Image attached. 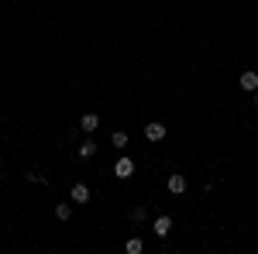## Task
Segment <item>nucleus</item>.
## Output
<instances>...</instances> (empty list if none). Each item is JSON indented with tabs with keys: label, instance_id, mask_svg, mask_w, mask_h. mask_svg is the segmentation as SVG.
<instances>
[{
	"label": "nucleus",
	"instance_id": "11",
	"mask_svg": "<svg viewBox=\"0 0 258 254\" xmlns=\"http://www.w3.org/2000/svg\"><path fill=\"white\" fill-rule=\"evenodd\" d=\"M110 141H114V148H127V141H131V137H127V131H114V134H110Z\"/></svg>",
	"mask_w": 258,
	"mask_h": 254
},
{
	"label": "nucleus",
	"instance_id": "7",
	"mask_svg": "<svg viewBox=\"0 0 258 254\" xmlns=\"http://www.w3.org/2000/svg\"><path fill=\"white\" fill-rule=\"evenodd\" d=\"M69 199L80 203V206H86V203H90V186H86V182H76V186L69 189Z\"/></svg>",
	"mask_w": 258,
	"mask_h": 254
},
{
	"label": "nucleus",
	"instance_id": "1",
	"mask_svg": "<svg viewBox=\"0 0 258 254\" xmlns=\"http://www.w3.org/2000/svg\"><path fill=\"white\" fill-rule=\"evenodd\" d=\"M169 134V127L162 124V120H145V141H152V144H162Z\"/></svg>",
	"mask_w": 258,
	"mask_h": 254
},
{
	"label": "nucleus",
	"instance_id": "14",
	"mask_svg": "<svg viewBox=\"0 0 258 254\" xmlns=\"http://www.w3.org/2000/svg\"><path fill=\"white\" fill-rule=\"evenodd\" d=\"M255 107H258V90H255Z\"/></svg>",
	"mask_w": 258,
	"mask_h": 254
},
{
	"label": "nucleus",
	"instance_id": "6",
	"mask_svg": "<svg viewBox=\"0 0 258 254\" xmlns=\"http://www.w3.org/2000/svg\"><path fill=\"white\" fill-rule=\"evenodd\" d=\"M93 155H97V137L90 134V137H86V141L80 144V148H76V158H80V161H90Z\"/></svg>",
	"mask_w": 258,
	"mask_h": 254
},
{
	"label": "nucleus",
	"instance_id": "13",
	"mask_svg": "<svg viewBox=\"0 0 258 254\" xmlns=\"http://www.w3.org/2000/svg\"><path fill=\"white\" fill-rule=\"evenodd\" d=\"M28 182H31V186H45V176H41V172H28Z\"/></svg>",
	"mask_w": 258,
	"mask_h": 254
},
{
	"label": "nucleus",
	"instance_id": "9",
	"mask_svg": "<svg viewBox=\"0 0 258 254\" xmlns=\"http://www.w3.org/2000/svg\"><path fill=\"white\" fill-rule=\"evenodd\" d=\"M145 216H148V206H145V203H135V206L127 210V220H131V223H145Z\"/></svg>",
	"mask_w": 258,
	"mask_h": 254
},
{
	"label": "nucleus",
	"instance_id": "5",
	"mask_svg": "<svg viewBox=\"0 0 258 254\" xmlns=\"http://www.w3.org/2000/svg\"><path fill=\"white\" fill-rule=\"evenodd\" d=\"M238 86L244 90V93H255V90H258V72H255V69H244V72L238 76Z\"/></svg>",
	"mask_w": 258,
	"mask_h": 254
},
{
	"label": "nucleus",
	"instance_id": "12",
	"mask_svg": "<svg viewBox=\"0 0 258 254\" xmlns=\"http://www.w3.org/2000/svg\"><path fill=\"white\" fill-rule=\"evenodd\" d=\"M55 216H59V220H69V216H73V206H69V203H55Z\"/></svg>",
	"mask_w": 258,
	"mask_h": 254
},
{
	"label": "nucleus",
	"instance_id": "8",
	"mask_svg": "<svg viewBox=\"0 0 258 254\" xmlns=\"http://www.w3.org/2000/svg\"><path fill=\"white\" fill-rule=\"evenodd\" d=\"M165 189H169L172 196H182V193H186V176H179V172H172V176L165 179Z\"/></svg>",
	"mask_w": 258,
	"mask_h": 254
},
{
	"label": "nucleus",
	"instance_id": "2",
	"mask_svg": "<svg viewBox=\"0 0 258 254\" xmlns=\"http://www.w3.org/2000/svg\"><path fill=\"white\" fill-rule=\"evenodd\" d=\"M114 176H117L120 182H127V179L135 176V158H131V155H120L117 161H114Z\"/></svg>",
	"mask_w": 258,
	"mask_h": 254
},
{
	"label": "nucleus",
	"instance_id": "10",
	"mask_svg": "<svg viewBox=\"0 0 258 254\" xmlns=\"http://www.w3.org/2000/svg\"><path fill=\"white\" fill-rule=\"evenodd\" d=\"M124 251H127V254H141V251H145L141 237H127V240H124Z\"/></svg>",
	"mask_w": 258,
	"mask_h": 254
},
{
	"label": "nucleus",
	"instance_id": "3",
	"mask_svg": "<svg viewBox=\"0 0 258 254\" xmlns=\"http://www.w3.org/2000/svg\"><path fill=\"white\" fill-rule=\"evenodd\" d=\"M172 227H176V220H172L169 213H162V216H155V223H152V234L165 240V237L172 234Z\"/></svg>",
	"mask_w": 258,
	"mask_h": 254
},
{
	"label": "nucleus",
	"instance_id": "4",
	"mask_svg": "<svg viewBox=\"0 0 258 254\" xmlns=\"http://www.w3.org/2000/svg\"><path fill=\"white\" fill-rule=\"evenodd\" d=\"M100 124H103V120H100V114H93V110H90V114H83V117H80V131H83V134H97Z\"/></svg>",
	"mask_w": 258,
	"mask_h": 254
}]
</instances>
